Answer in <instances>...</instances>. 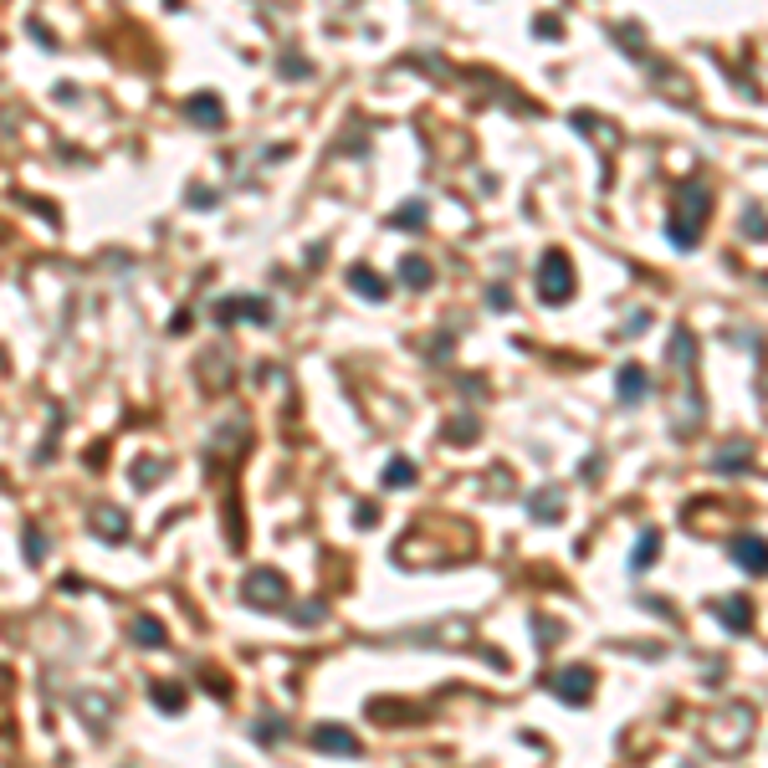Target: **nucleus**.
<instances>
[{
  "label": "nucleus",
  "mask_w": 768,
  "mask_h": 768,
  "mask_svg": "<svg viewBox=\"0 0 768 768\" xmlns=\"http://www.w3.org/2000/svg\"><path fill=\"white\" fill-rule=\"evenodd\" d=\"M149 697H154L159 712H184V702H190L180 681H154V687H149Z\"/></svg>",
  "instance_id": "2eb2a0df"
},
{
  "label": "nucleus",
  "mask_w": 768,
  "mask_h": 768,
  "mask_svg": "<svg viewBox=\"0 0 768 768\" xmlns=\"http://www.w3.org/2000/svg\"><path fill=\"white\" fill-rule=\"evenodd\" d=\"M323 620H328V605H323V599H313V605L292 610V626H323Z\"/></svg>",
  "instance_id": "5701e85b"
},
{
  "label": "nucleus",
  "mask_w": 768,
  "mask_h": 768,
  "mask_svg": "<svg viewBox=\"0 0 768 768\" xmlns=\"http://www.w3.org/2000/svg\"><path fill=\"white\" fill-rule=\"evenodd\" d=\"M400 282H405V287H420V292H426V287L436 282V277H430V261L405 257V261H400Z\"/></svg>",
  "instance_id": "a211bd4d"
},
{
  "label": "nucleus",
  "mask_w": 768,
  "mask_h": 768,
  "mask_svg": "<svg viewBox=\"0 0 768 768\" xmlns=\"http://www.w3.org/2000/svg\"><path fill=\"white\" fill-rule=\"evenodd\" d=\"M251 738H257L261 748H277V742L287 738V722H282V717H277V712H267V717H261V722H251Z\"/></svg>",
  "instance_id": "dca6fc26"
},
{
  "label": "nucleus",
  "mask_w": 768,
  "mask_h": 768,
  "mask_svg": "<svg viewBox=\"0 0 768 768\" xmlns=\"http://www.w3.org/2000/svg\"><path fill=\"white\" fill-rule=\"evenodd\" d=\"M487 302H492V308H502V313H508V308H512V292H508V287H487Z\"/></svg>",
  "instance_id": "c756f323"
},
{
  "label": "nucleus",
  "mask_w": 768,
  "mask_h": 768,
  "mask_svg": "<svg viewBox=\"0 0 768 768\" xmlns=\"http://www.w3.org/2000/svg\"><path fill=\"white\" fill-rule=\"evenodd\" d=\"M184 118H190V123H200V129H221V123H226V108H221V98H216V92H195V98L184 103Z\"/></svg>",
  "instance_id": "0eeeda50"
},
{
  "label": "nucleus",
  "mask_w": 768,
  "mask_h": 768,
  "mask_svg": "<svg viewBox=\"0 0 768 768\" xmlns=\"http://www.w3.org/2000/svg\"><path fill=\"white\" fill-rule=\"evenodd\" d=\"M615 390H620V400H626V405H636V400L651 395V374H646L640 364H626L620 374H615Z\"/></svg>",
  "instance_id": "9b49d317"
},
{
  "label": "nucleus",
  "mask_w": 768,
  "mask_h": 768,
  "mask_svg": "<svg viewBox=\"0 0 768 768\" xmlns=\"http://www.w3.org/2000/svg\"><path fill=\"white\" fill-rule=\"evenodd\" d=\"M390 226L395 231H400V226H426V205H420V200H405V205L390 216Z\"/></svg>",
  "instance_id": "4be33fe9"
},
{
  "label": "nucleus",
  "mask_w": 768,
  "mask_h": 768,
  "mask_svg": "<svg viewBox=\"0 0 768 768\" xmlns=\"http://www.w3.org/2000/svg\"><path fill=\"white\" fill-rule=\"evenodd\" d=\"M712 467H717V471H738V467H748V441L722 446V451L712 456Z\"/></svg>",
  "instance_id": "412c9836"
},
{
  "label": "nucleus",
  "mask_w": 768,
  "mask_h": 768,
  "mask_svg": "<svg viewBox=\"0 0 768 768\" xmlns=\"http://www.w3.org/2000/svg\"><path fill=\"white\" fill-rule=\"evenodd\" d=\"M92 533L103 538V543H123V538H129V522H123L118 508H98L92 512Z\"/></svg>",
  "instance_id": "4468645a"
},
{
  "label": "nucleus",
  "mask_w": 768,
  "mask_h": 768,
  "mask_svg": "<svg viewBox=\"0 0 768 768\" xmlns=\"http://www.w3.org/2000/svg\"><path fill=\"white\" fill-rule=\"evenodd\" d=\"M349 287H353L364 302H384V298H390V282H384L374 267H349Z\"/></svg>",
  "instance_id": "9d476101"
},
{
  "label": "nucleus",
  "mask_w": 768,
  "mask_h": 768,
  "mask_svg": "<svg viewBox=\"0 0 768 768\" xmlns=\"http://www.w3.org/2000/svg\"><path fill=\"white\" fill-rule=\"evenodd\" d=\"M610 37H615V41H620V47H630V52H636V57H640V52H646V37H640V31H636V26H626V21H620V26H615V31H610Z\"/></svg>",
  "instance_id": "393cba45"
},
{
  "label": "nucleus",
  "mask_w": 768,
  "mask_h": 768,
  "mask_svg": "<svg viewBox=\"0 0 768 768\" xmlns=\"http://www.w3.org/2000/svg\"><path fill=\"white\" fill-rule=\"evenodd\" d=\"M384 487H395V492H400V487H416V461H410V456H395L390 467H384Z\"/></svg>",
  "instance_id": "aec40b11"
},
{
  "label": "nucleus",
  "mask_w": 768,
  "mask_h": 768,
  "mask_svg": "<svg viewBox=\"0 0 768 768\" xmlns=\"http://www.w3.org/2000/svg\"><path fill=\"white\" fill-rule=\"evenodd\" d=\"M712 615L732 630V636H742V630L753 626V610H748V599H742V594H717L712 599Z\"/></svg>",
  "instance_id": "423d86ee"
},
{
  "label": "nucleus",
  "mask_w": 768,
  "mask_h": 768,
  "mask_svg": "<svg viewBox=\"0 0 768 768\" xmlns=\"http://www.w3.org/2000/svg\"><path fill=\"white\" fill-rule=\"evenodd\" d=\"M129 636L139 640L143 651H159V646H164V620H159V615H133V626H129Z\"/></svg>",
  "instance_id": "ddd939ff"
},
{
  "label": "nucleus",
  "mask_w": 768,
  "mask_h": 768,
  "mask_svg": "<svg viewBox=\"0 0 768 768\" xmlns=\"http://www.w3.org/2000/svg\"><path fill=\"white\" fill-rule=\"evenodd\" d=\"M353 522H359V528H374V502H359V518Z\"/></svg>",
  "instance_id": "473e14b6"
},
{
  "label": "nucleus",
  "mask_w": 768,
  "mask_h": 768,
  "mask_svg": "<svg viewBox=\"0 0 768 768\" xmlns=\"http://www.w3.org/2000/svg\"><path fill=\"white\" fill-rule=\"evenodd\" d=\"M26 559H31V563H41V559H47V538H41V528H37V522H26Z\"/></svg>",
  "instance_id": "a878e982"
},
{
  "label": "nucleus",
  "mask_w": 768,
  "mask_h": 768,
  "mask_svg": "<svg viewBox=\"0 0 768 768\" xmlns=\"http://www.w3.org/2000/svg\"><path fill=\"white\" fill-rule=\"evenodd\" d=\"M446 441H477V420H451V426H446Z\"/></svg>",
  "instance_id": "cd10ccee"
},
{
  "label": "nucleus",
  "mask_w": 768,
  "mask_h": 768,
  "mask_svg": "<svg viewBox=\"0 0 768 768\" xmlns=\"http://www.w3.org/2000/svg\"><path fill=\"white\" fill-rule=\"evenodd\" d=\"M241 594H247L251 610H282L287 599V579L277 569H251L247 579H241Z\"/></svg>",
  "instance_id": "7ed1b4c3"
},
{
  "label": "nucleus",
  "mask_w": 768,
  "mask_h": 768,
  "mask_svg": "<svg viewBox=\"0 0 768 768\" xmlns=\"http://www.w3.org/2000/svg\"><path fill=\"white\" fill-rule=\"evenodd\" d=\"M205 691L210 697H221V702H231V681H226L221 671H205Z\"/></svg>",
  "instance_id": "c85d7f7f"
},
{
  "label": "nucleus",
  "mask_w": 768,
  "mask_h": 768,
  "mask_svg": "<svg viewBox=\"0 0 768 768\" xmlns=\"http://www.w3.org/2000/svg\"><path fill=\"white\" fill-rule=\"evenodd\" d=\"M707 210H712V190L702 180H687L671 190V216H666V241L677 251H697L707 226Z\"/></svg>",
  "instance_id": "f257e3e1"
},
{
  "label": "nucleus",
  "mask_w": 768,
  "mask_h": 768,
  "mask_svg": "<svg viewBox=\"0 0 768 768\" xmlns=\"http://www.w3.org/2000/svg\"><path fill=\"white\" fill-rule=\"evenodd\" d=\"M728 553H732V563H738V569H748L758 579V573H763V538L758 533H738L728 543Z\"/></svg>",
  "instance_id": "6e6552de"
},
{
  "label": "nucleus",
  "mask_w": 768,
  "mask_h": 768,
  "mask_svg": "<svg viewBox=\"0 0 768 768\" xmlns=\"http://www.w3.org/2000/svg\"><path fill=\"white\" fill-rule=\"evenodd\" d=\"M538 37H548V41H559V37H563V26H559V21H553V16H548V21H538Z\"/></svg>",
  "instance_id": "2f4dec72"
},
{
  "label": "nucleus",
  "mask_w": 768,
  "mask_h": 768,
  "mask_svg": "<svg viewBox=\"0 0 768 768\" xmlns=\"http://www.w3.org/2000/svg\"><path fill=\"white\" fill-rule=\"evenodd\" d=\"M548 687H553V697H559L563 707H584L589 697H594V671H589V666H563Z\"/></svg>",
  "instance_id": "39448f33"
},
{
  "label": "nucleus",
  "mask_w": 768,
  "mask_h": 768,
  "mask_svg": "<svg viewBox=\"0 0 768 768\" xmlns=\"http://www.w3.org/2000/svg\"><path fill=\"white\" fill-rule=\"evenodd\" d=\"M656 548H661V533H656V528H646V533H640V543H636V553H630V569L646 573V569L656 563Z\"/></svg>",
  "instance_id": "f3484780"
},
{
  "label": "nucleus",
  "mask_w": 768,
  "mask_h": 768,
  "mask_svg": "<svg viewBox=\"0 0 768 768\" xmlns=\"http://www.w3.org/2000/svg\"><path fill=\"white\" fill-rule=\"evenodd\" d=\"M742 236H748V241H763V205L742 210Z\"/></svg>",
  "instance_id": "b1692460"
},
{
  "label": "nucleus",
  "mask_w": 768,
  "mask_h": 768,
  "mask_svg": "<svg viewBox=\"0 0 768 768\" xmlns=\"http://www.w3.org/2000/svg\"><path fill=\"white\" fill-rule=\"evenodd\" d=\"M282 78H308V62H302V57H287V62H282Z\"/></svg>",
  "instance_id": "7c9ffc66"
},
{
  "label": "nucleus",
  "mask_w": 768,
  "mask_h": 768,
  "mask_svg": "<svg viewBox=\"0 0 768 768\" xmlns=\"http://www.w3.org/2000/svg\"><path fill=\"white\" fill-rule=\"evenodd\" d=\"M671 364L677 369L697 364V339H691V328H677V339H671Z\"/></svg>",
  "instance_id": "6ab92c4d"
},
{
  "label": "nucleus",
  "mask_w": 768,
  "mask_h": 768,
  "mask_svg": "<svg viewBox=\"0 0 768 768\" xmlns=\"http://www.w3.org/2000/svg\"><path fill=\"white\" fill-rule=\"evenodd\" d=\"M313 748H318V753H343V758H353V753H359V738H353L349 728H333V722H323V728H313Z\"/></svg>",
  "instance_id": "1a4fd4ad"
},
{
  "label": "nucleus",
  "mask_w": 768,
  "mask_h": 768,
  "mask_svg": "<svg viewBox=\"0 0 768 768\" xmlns=\"http://www.w3.org/2000/svg\"><path fill=\"white\" fill-rule=\"evenodd\" d=\"M528 512H533L538 522H559L563 518V492L559 487H538V492L528 497Z\"/></svg>",
  "instance_id": "f8f14e48"
},
{
  "label": "nucleus",
  "mask_w": 768,
  "mask_h": 768,
  "mask_svg": "<svg viewBox=\"0 0 768 768\" xmlns=\"http://www.w3.org/2000/svg\"><path fill=\"white\" fill-rule=\"evenodd\" d=\"M159 471H164V461H139V467H133V482H139L143 492H149V487L159 482Z\"/></svg>",
  "instance_id": "bb28decb"
},
{
  "label": "nucleus",
  "mask_w": 768,
  "mask_h": 768,
  "mask_svg": "<svg viewBox=\"0 0 768 768\" xmlns=\"http://www.w3.org/2000/svg\"><path fill=\"white\" fill-rule=\"evenodd\" d=\"M210 313H216V323L247 318V323H257V328H272V298H251V292H241V298H221Z\"/></svg>",
  "instance_id": "20e7f679"
},
{
  "label": "nucleus",
  "mask_w": 768,
  "mask_h": 768,
  "mask_svg": "<svg viewBox=\"0 0 768 768\" xmlns=\"http://www.w3.org/2000/svg\"><path fill=\"white\" fill-rule=\"evenodd\" d=\"M573 261L569 251H543V261H538V298L548 302V308H563V302L573 298Z\"/></svg>",
  "instance_id": "f03ea898"
}]
</instances>
